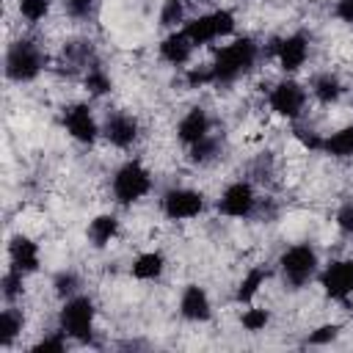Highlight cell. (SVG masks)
Masks as SVG:
<instances>
[{"label":"cell","instance_id":"1","mask_svg":"<svg viewBox=\"0 0 353 353\" xmlns=\"http://www.w3.org/2000/svg\"><path fill=\"white\" fill-rule=\"evenodd\" d=\"M256 61V44L251 39H237L232 44H226L218 55L212 69V83H232L240 74H245Z\"/></svg>","mask_w":353,"mask_h":353},{"label":"cell","instance_id":"2","mask_svg":"<svg viewBox=\"0 0 353 353\" xmlns=\"http://www.w3.org/2000/svg\"><path fill=\"white\" fill-rule=\"evenodd\" d=\"M61 331L72 339L88 342L91 331H94V303L85 295H72L66 298L63 309H61Z\"/></svg>","mask_w":353,"mask_h":353},{"label":"cell","instance_id":"3","mask_svg":"<svg viewBox=\"0 0 353 353\" xmlns=\"http://www.w3.org/2000/svg\"><path fill=\"white\" fill-rule=\"evenodd\" d=\"M44 69V55L33 41H17L6 55V74L17 83L33 80Z\"/></svg>","mask_w":353,"mask_h":353},{"label":"cell","instance_id":"4","mask_svg":"<svg viewBox=\"0 0 353 353\" xmlns=\"http://www.w3.org/2000/svg\"><path fill=\"white\" fill-rule=\"evenodd\" d=\"M149 185H152L149 171L141 163L130 160L113 176V196H116L119 204H132V201H138L141 196L149 193Z\"/></svg>","mask_w":353,"mask_h":353},{"label":"cell","instance_id":"5","mask_svg":"<svg viewBox=\"0 0 353 353\" xmlns=\"http://www.w3.org/2000/svg\"><path fill=\"white\" fill-rule=\"evenodd\" d=\"M281 273H284V281L290 287H303L312 276H314V268H317V254L312 245H292L281 254Z\"/></svg>","mask_w":353,"mask_h":353},{"label":"cell","instance_id":"6","mask_svg":"<svg viewBox=\"0 0 353 353\" xmlns=\"http://www.w3.org/2000/svg\"><path fill=\"white\" fill-rule=\"evenodd\" d=\"M232 28H234V17L229 11H212V14H204V17H196L193 22H188L185 33L196 47V44H210L218 36L232 33Z\"/></svg>","mask_w":353,"mask_h":353},{"label":"cell","instance_id":"7","mask_svg":"<svg viewBox=\"0 0 353 353\" xmlns=\"http://www.w3.org/2000/svg\"><path fill=\"white\" fill-rule=\"evenodd\" d=\"M254 207H256V196L248 182H232L218 199V210L229 218H248Z\"/></svg>","mask_w":353,"mask_h":353},{"label":"cell","instance_id":"8","mask_svg":"<svg viewBox=\"0 0 353 353\" xmlns=\"http://www.w3.org/2000/svg\"><path fill=\"white\" fill-rule=\"evenodd\" d=\"M201 210H204V196L196 193V190L176 188V190H168V193L163 196V212H165L171 221L196 218Z\"/></svg>","mask_w":353,"mask_h":353},{"label":"cell","instance_id":"9","mask_svg":"<svg viewBox=\"0 0 353 353\" xmlns=\"http://www.w3.org/2000/svg\"><path fill=\"white\" fill-rule=\"evenodd\" d=\"M320 284H323L325 295H331V298H336V301H345V298L353 292V259L331 262V265L323 270Z\"/></svg>","mask_w":353,"mask_h":353},{"label":"cell","instance_id":"10","mask_svg":"<svg viewBox=\"0 0 353 353\" xmlns=\"http://www.w3.org/2000/svg\"><path fill=\"white\" fill-rule=\"evenodd\" d=\"M303 105H306V91H303L298 83H292V80H284V83H279V85L270 91V108H273L279 116L295 119V116H301Z\"/></svg>","mask_w":353,"mask_h":353},{"label":"cell","instance_id":"11","mask_svg":"<svg viewBox=\"0 0 353 353\" xmlns=\"http://www.w3.org/2000/svg\"><path fill=\"white\" fill-rule=\"evenodd\" d=\"M63 124H66L69 135L74 141H80V143H91L97 138V121H94L88 105H72V108H66Z\"/></svg>","mask_w":353,"mask_h":353},{"label":"cell","instance_id":"12","mask_svg":"<svg viewBox=\"0 0 353 353\" xmlns=\"http://www.w3.org/2000/svg\"><path fill=\"white\" fill-rule=\"evenodd\" d=\"M306 55H309V44H306V39L301 33L276 41V58H279V63H281L284 72L301 69L303 61H306Z\"/></svg>","mask_w":353,"mask_h":353},{"label":"cell","instance_id":"13","mask_svg":"<svg viewBox=\"0 0 353 353\" xmlns=\"http://www.w3.org/2000/svg\"><path fill=\"white\" fill-rule=\"evenodd\" d=\"M105 138H108L113 146L127 149V146L138 138V121H135L132 116H127V113H113V116H108V121H105Z\"/></svg>","mask_w":353,"mask_h":353},{"label":"cell","instance_id":"14","mask_svg":"<svg viewBox=\"0 0 353 353\" xmlns=\"http://www.w3.org/2000/svg\"><path fill=\"white\" fill-rule=\"evenodd\" d=\"M8 254H11V268L19 270V273H33L39 268V248L33 240L17 234L8 245Z\"/></svg>","mask_w":353,"mask_h":353},{"label":"cell","instance_id":"15","mask_svg":"<svg viewBox=\"0 0 353 353\" xmlns=\"http://www.w3.org/2000/svg\"><path fill=\"white\" fill-rule=\"evenodd\" d=\"M176 132H179V141H185L188 146L199 143L201 138L210 135V119H207V113H204L201 108H193V110L179 121Z\"/></svg>","mask_w":353,"mask_h":353},{"label":"cell","instance_id":"16","mask_svg":"<svg viewBox=\"0 0 353 353\" xmlns=\"http://www.w3.org/2000/svg\"><path fill=\"white\" fill-rule=\"evenodd\" d=\"M179 312H182V317L196 320V323L199 320H207L210 317V298H207V292L201 287L190 284L182 292V298H179Z\"/></svg>","mask_w":353,"mask_h":353},{"label":"cell","instance_id":"17","mask_svg":"<svg viewBox=\"0 0 353 353\" xmlns=\"http://www.w3.org/2000/svg\"><path fill=\"white\" fill-rule=\"evenodd\" d=\"M190 52H193V41L188 39L185 30H176V33L165 36L163 44H160V55H163L168 63H174V66H182V63L190 58Z\"/></svg>","mask_w":353,"mask_h":353},{"label":"cell","instance_id":"18","mask_svg":"<svg viewBox=\"0 0 353 353\" xmlns=\"http://www.w3.org/2000/svg\"><path fill=\"white\" fill-rule=\"evenodd\" d=\"M163 268H165L163 254L160 251H146V254H141L132 262V276L135 279H143V281H152V279H157L163 273Z\"/></svg>","mask_w":353,"mask_h":353},{"label":"cell","instance_id":"19","mask_svg":"<svg viewBox=\"0 0 353 353\" xmlns=\"http://www.w3.org/2000/svg\"><path fill=\"white\" fill-rule=\"evenodd\" d=\"M116 229H119V223H116L113 215H97V218L91 221V226H88V240H91L97 248H102V245H108V243L116 237Z\"/></svg>","mask_w":353,"mask_h":353},{"label":"cell","instance_id":"20","mask_svg":"<svg viewBox=\"0 0 353 353\" xmlns=\"http://www.w3.org/2000/svg\"><path fill=\"white\" fill-rule=\"evenodd\" d=\"M323 152L334 154V157H353V124L342 127L339 132H334L331 138L323 141Z\"/></svg>","mask_w":353,"mask_h":353},{"label":"cell","instance_id":"21","mask_svg":"<svg viewBox=\"0 0 353 353\" xmlns=\"http://www.w3.org/2000/svg\"><path fill=\"white\" fill-rule=\"evenodd\" d=\"M312 91H314V97H317L320 102L331 105V102H336V99H339V94H342V83H339L334 74H320V77L314 80Z\"/></svg>","mask_w":353,"mask_h":353},{"label":"cell","instance_id":"22","mask_svg":"<svg viewBox=\"0 0 353 353\" xmlns=\"http://www.w3.org/2000/svg\"><path fill=\"white\" fill-rule=\"evenodd\" d=\"M19 331H22V314H19L17 309H6V312L0 314V345L8 347V345L17 339Z\"/></svg>","mask_w":353,"mask_h":353},{"label":"cell","instance_id":"23","mask_svg":"<svg viewBox=\"0 0 353 353\" xmlns=\"http://www.w3.org/2000/svg\"><path fill=\"white\" fill-rule=\"evenodd\" d=\"M265 279H268V270H262V268H251V270L243 276L240 287H237V301H251V298L256 295V290L265 284Z\"/></svg>","mask_w":353,"mask_h":353},{"label":"cell","instance_id":"24","mask_svg":"<svg viewBox=\"0 0 353 353\" xmlns=\"http://www.w3.org/2000/svg\"><path fill=\"white\" fill-rule=\"evenodd\" d=\"M47 11H50V0H19V14H22L28 22L44 19Z\"/></svg>","mask_w":353,"mask_h":353},{"label":"cell","instance_id":"25","mask_svg":"<svg viewBox=\"0 0 353 353\" xmlns=\"http://www.w3.org/2000/svg\"><path fill=\"white\" fill-rule=\"evenodd\" d=\"M215 152H218V141L207 135V138H201L199 143L190 146V160H193V163H207V160L215 157Z\"/></svg>","mask_w":353,"mask_h":353},{"label":"cell","instance_id":"26","mask_svg":"<svg viewBox=\"0 0 353 353\" xmlns=\"http://www.w3.org/2000/svg\"><path fill=\"white\" fill-rule=\"evenodd\" d=\"M85 88L91 94H105V91H110V77L99 66H91L88 74H85Z\"/></svg>","mask_w":353,"mask_h":353},{"label":"cell","instance_id":"27","mask_svg":"<svg viewBox=\"0 0 353 353\" xmlns=\"http://www.w3.org/2000/svg\"><path fill=\"white\" fill-rule=\"evenodd\" d=\"M22 276H25V273H19V270H14V268L3 276V298H6V301H14V298L22 292Z\"/></svg>","mask_w":353,"mask_h":353},{"label":"cell","instance_id":"28","mask_svg":"<svg viewBox=\"0 0 353 353\" xmlns=\"http://www.w3.org/2000/svg\"><path fill=\"white\" fill-rule=\"evenodd\" d=\"M182 14H185L182 0H165L163 11H160V22L163 25H176V22H182Z\"/></svg>","mask_w":353,"mask_h":353},{"label":"cell","instance_id":"29","mask_svg":"<svg viewBox=\"0 0 353 353\" xmlns=\"http://www.w3.org/2000/svg\"><path fill=\"white\" fill-rule=\"evenodd\" d=\"M268 325V312L265 309H248L243 312V328L245 331H262Z\"/></svg>","mask_w":353,"mask_h":353},{"label":"cell","instance_id":"30","mask_svg":"<svg viewBox=\"0 0 353 353\" xmlns=\"http://www.w3.org/2000/svg\"><path fill=\"white\" fill-rule=\"evenodd\" d=\"M74 290H77V276L74 273H58L55 276V292L61 298H72Z\"/></svg>","mask_w":353,"mask_h":353},{"label":"cell","instance_id":"31","mask_svg":"<svg viewBox=\"0 0 353 353\" xmlns=\"http://www.w3.org/2000/svg\"><path fill=\"white\" fill-rule=\"evenodd\" d=\"M63 345H66V342H63V336H61V334H52V336L41 339L33 350H36V353H61V350H63Z\"/></svg>","mask_w":353,"mask_h":353},{"label":"cell","instance_id":"32","mask_svg":"<svg viewBox=\"0 0 353 353\" xmlns=\"http://www.w3.org/2000/svg\"><path fill=\"white\" fill-rule=\"evenodd\" d=\"M204 83H212V69L207 66V69H190L188 72V85L190 88H199V85H204Z\"/></svg>","mask_w":353,"mask_h":353},{"label":"cell","instance_id":"33","mask_svg":"<svg viewBox=\"0 0 353 353\" xmlns=\"http://www.w3.org/2000/svg\"><path fill=\"white\" fill-rule=\"evenodd\" d=\"M91 6H94V0H66V11H69L74 19H83V17H88Z\"/></svg>","mask_w":353,"mask_h":353},{"label":"cell","instance_id":"34","mask_svg":"<svg viewBox=\"0 0 353 353\" xmlns=\"http://www.w3.org/2000/svg\"><path fill=\"white\" fill-rule=\"evenodd\" d=\"M336 331H339L336 325H320V328H317V331L309 336V342H312V345H323V342H331V339L336 336Z\"/></svg>","mask_w":353,"mask_h":353},{"label":"cell","instance_id":"35","mask_svg":"<svg viewBox=\"0 0 353 353\" xmlns=\"http://www.w3.org/2000/svg\"><path fill=\"white\" fill-rule=\"evenodd\" d=\"M295 138H298L306 149H323V141H320L317 132H312V130H295Z\"/></svg>","mask_w":353,"mask_h":353},{"label":"cell","instance_id":"36","mask_svg":"<svg viewBox=\"0 0 353 353\" xmlns=\"http://www.w3.org/2000/svg\"><path fill=\"white\" fill-rule=\"evenodd\" d=\"M336 223H339V229H342V232H353V204H345V207L339 210Z\"/></svg>","mask_w":353,"mask_h":353},{"label":"cell","instance_id":"37","mask_svg":"<svg viewBox=\"0 0 353 353\" xmlns=\"http://www.w3.org/2000/svg\"><path fill=\"white\" fill-rule=\"evenodd\" d=\"M336 14H339V19H345V22H353V0H339V6H336Z\"/></svg>","mask_w":353,"mask_h":353}]
</instances>
